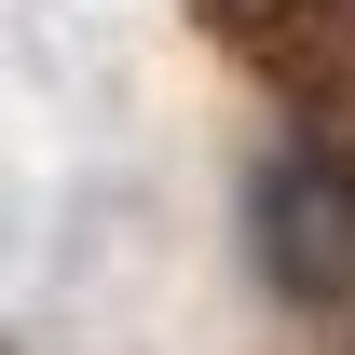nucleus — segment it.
I'll use <instances>...</instances> for the list:
<instances>
[{
    "label": "nucleus",
    "mask_w": 355,
    "mask_h": 355,
    "mask_svg": "<svg viewBox=\"0 0 355 355\" xmlns=\"http://www.w3.org/2000/svg\"><path fill=\"white\" fill-rule=\"evenodd\" d=\"M246 219H260V260L287 301H355V191L328 164H260Z\"/></svg>",
    "instance_id": "obj_1"
}]
</instances>
